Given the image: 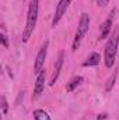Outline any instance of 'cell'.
<instances>
[{
	"mask_svg": "<svg viewBox=\"0 0 119 120\" xmlns=\"http://www.w3.org/2000/svg\"><path fill=\"white\" fill-rule=\"evenodd\" d=\"M108 1H109V0H97V4H98L99 7H104V6L108 4Z\"/></svg>",
	"mask_w": 119,
	"mask_h": 120,
	"instance_id": "cell-16",
	"label": "cell"
},
{
	"mask_svg": "<svg viewBox=\"0 0 119 120\" xmlns=\"http://www.w3.org/2000/svg\"><path fill=\"white\" fill-rule=\"evenodd\" d=\"M0 39H1V43H3V46H4V48H8V41H7V36H6V34H1V35H0Z\"/></svg>",
	"mask_w": 119,
	"mask_h": 120,
	"instance_id": "cell-15",
	"label": "cell"
},
{
	"mask_svg": "<svg viewBox=\"0 0 119 120\" xmlns=\"http://www.w3.org/2000/svg\"><path fill=\"white\" fill-rule=\"evenodd\" d=\"M63 60H64V52L60 50L59 56H58V60H56V63H55V71H53V74H52V77H51V81H49V85H51V87H53L55 82H56L58 78H59L62 67H63Z\"/></svg>",
	"mask_w": 119,
	"mask_h": 120,
	"instance_id": "cell-7",
	"label": "cell"
},
{
	"mask_svg": "<svg viewBox=\"0 0 119 120\" xmlns=\"http://www.w3.org/2000/svg\"><path fill=\"white\" fill-rule=\"evenodd\" d=\"M118 45H119V28H115L112 35L109 36L107 45H105V52H104V60L107 68H112L115 64L116 59V52H118Z\"/></svg>",
	"mask_w": 119,
	"mask_h": 120,
	"instance_id": "cell-1",
	"label": "cell"
},
{
	"mask_svg": "<svg viewBox=\"0 0 119 120\" xmlns=\"http://www.w3.org/2000/svg\"><path fill=\"white\" fill-rule=\"evenodd\" d=\"M32 116H34L35 120H52L51 116H49L44 109H35L34 113H32Z\"/></svg>",
	"mask_w": 119,
	"mask_h": 120,
	"instance_id": "cell-11",
	"label": "cell"
},
{
	"mask_svg": "<svg viewBox=\"0 0 119 120\" xmlns=\"http://www.w3.org/2000/svg\"><path fill=\"white\" fill-rule=\"evenodd\" d=\"M7 110H8V103H7V101H6V96L3 95V96H1V112H3V115H6Z\"/></svg>",
	"mask_w": 119,
	"mask_h": 120,
	"instance_id": "cell-14",
	"label": "cell"
},
{
	"mask_svg": "<svg viewBox=\"0 0 119 120\" xmlns=\"http://www.w3.org/2000/svg\"><path fill=\"white\" fill-rule=\"evenodd\" d=\"M105 117H107V115H99L98 116V120H104Z\"/></svg>",
	"mask_w": 119,
	"mask_h": 120,
	"instance_id": "cell-17",
	"label": "cell"
},
{
	"mask_svg": "<svg viewBox=\"0 0 119 120\" xmlns=\"http://www.w3.org/2000/svg\"><path fill=\"white\" fill-rule=\"evenodd\" d=\"M83 36H84V35H83L80 31L76 32V36H74V39H73V45H71L73 50H77V49H79V46H80V43H81V41H83Z\"/></svg>",
	"mask_w": 119,
	"mask_h": 120,
	"instance_id": "cell-13",
	"label": "cell"
},
{
	"mask_svg": "<svg viewBox=\"0 0 119 120\" xmlns=\"http://www.w3.org/2000/svg\"><path fill=\"white\" fill-rule=\"evenodd\" d=\"M48 46H49V42L45 41V43L41 46L36 57H35V63H34V73L38 74L41 70H42V66L45 63V59H46V53H48Z\"/></svg>",
	"mask_w": 119,
	"mask_h": 120,
	"instance_id": "cell-4",
	"label": "cell"
},
{
	"mask_svg": "<svg viewBox=\"0 0 119 120\" xmlns=\"http://www.w3.org/2000/svg\"><path fill=\"white\" fill-rule=\"evenodd\" d=\"M38 8H39V0H31L30 6H28L25 28L23 32V42H28V39L34 32V28L36 25V21H38Z\"/></svg>",
	"mask_w": 119,
	"mask_h": 120,
	"instance_id": "cell-2",
	"label": "cell"
},
{
	"mask_svg": "<svg viewBox=\"0 0 119 120\" xmlns=\"http://www.w3.org/2000/svg\"><path fill=\"white\" fill-rule=\"evenodd\" d=\"M45 81H46V71L42 68L36 74V80H35V85H34V94H32V101L39 99V96L42 95V92L45 90Z\"/></svg>",
	"mask_w": 119,
	"mask_h": 120,
	"instance_id": "cell-3",
	"label": "cell"
},
{
	"mask_svg": "<svg viewBox=\"0 0 119 120\" xmlns=\"http://www.w3.org/2000/svg\"><path fill=\"white\" fill-rule=\"evenodd\" d=\"M114 13H115V10H112V11L109 13V15H108V18L102 22V25H101V32H99V41H101V39H107V38H109V35H111V32H112Z\"/></svg>",
	"mask_w": 119,
	"mask_h": 120,
	"instance_id": "cell-6",
	"label": "cell"
},
{
	"mask_svg": "<svg viewBox=\"0 0 119 120\" xmlns=\"http://www.w3.org/2000/svg\"><path fill=\"white\" fill-rule=\"evenodd\" d=\"M115 81H116V71L107 80V82H105V91L107 92H109V91H112L114 88V85H115Z\"/></svg>",
	"mask_w": 119,
	"mask_h": 120,
	"instance_id": "cell-12",
	"label": "cell"
},
{
	"mask_svg": "<svg viewBox=\"0 0 119 120\" xmlns=\"http://www.w3.org/2000/svg\"><path fill=\"white\" fill-rule=\"evenodd\" d=\"M81 82H83V77H81V75H76V77H73V78L67 82V85H66V91H67V92H73V91L76 90Z\"/></svg>",
	"mask_w": 119,
	"mask_h": 120,
	"instance_id": "cell-9",
	"label": "cell"
},
{
	"mask_svg": "<svg viewBox=\"0 0 119 120\" xmlns=\"http://www.w3.org/2000/svg\"><path fill=\"white\" fill-rule=\"evenodd\" d=\"M88 27H90V15L87 13H83L81 17H80V21H79V28H77V31H80L83 35H86V32L88 31Z\"/></svg>",
	"mask_w": 119,
	"mask_h": 120,
	"instance_id": "cell-8",
	"label": "cell"
},
{
	"mask_svg": "<svg viewBox=\"0 0 119 120\" xmlns=\"http://www.w3.org/2000/svg\"><path fill=\"white\" fill-rule=\"evenodd\" d=\"M99 60H101L99 55L94 52V53H91L88 57H87V60L83 63V66H84V67H92V66H98V64H99Z\"/></svg>",
	"mask_w": 119,
	"mask_h": 120,
	"instance_id": "cell-10",
	"label": "cell"
},
{
	"mask_svg": "<svg viewBox=\"0 0 119 120\" xmlns=\"http://www.w3.org/2000/svg\"><path fill=\"white\" fill-rule=\"evenodd\" d=\"M70 3H71V0H59V3H58V6H56L55 15H53V20H52V27H56V25L59 24V21L62 20V17H63L64 13L67 11Z\"/></svg>",
	"mask_w": 119,
	"mask_h": 120,
	"instance_id": "cell-5",
	"label": "cell"
}]
</instances>
